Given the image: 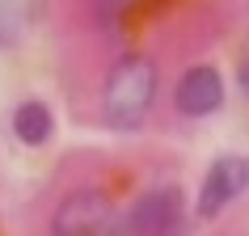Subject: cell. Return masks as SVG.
Instances as JSON below:
<instances>
[{
    "mask_svg": "<svg viewBox=\"0 0 249 236\" xmlns=\"http://www.w3.org/2000/svg\"><path fill=\"white\" fill-rule=\"evenodd\" d=\"M249 190V156H220L203 177V190H198V215L203 219H215L232 198H241Z\"/></svg>",
    "mask_w": 249,
    "mask_h": 236,
    "instance_id": "277c9868",
    "label": "cell"
},
{
    "mask_svg": "<svg viewBox=\"0 0 249 236\" xmlns=\"http://www.w3.org/2000/svg\"><path fill=\"white\" fill-rule=\"evenodd\" d=\"M51 236H123V215L114 211L110 194L76 190L55 207Z\"/></svg>",
    "mask_w": 249,
    "mask_h": 236,
    "instance_id": "7a4b0ae2",
    "label": "cell"
},
{
    "mask_svg": "<svg viewBox=\"0 0 249 236\" xmlns=\"http://www.w3.org/2000/svg\"><path fill=\"white\" fill-rule=\"evenodd\" d=\"M186 207L178 185H157L135 198V207L123 215V236H182Z\"/></svg>",
    "mask_w": 249,
    "mask_h": 236,
    "instance_id": "3957f363",
    "label": "cell"
},
{
    "mask_svg": "<svg viewBox=\"0 0 249 236\" xmlns=\"http://www.w3.org/2000/svg\"><path fill=\"white\" fill-rule=\"evenodd\" d=\"M123 13H127V0H97V21L106 30H114L123 21Z\"/></svg>",
    "mask_w": 249,
    "mask_h": 236,
    "instance_id": "52a82bcc",
    "label": "cell"
},
{
    "mask_svg": "<svg viewBox=\"0 0 249 236\" xmlns=\"http://www.w3.org/2000/svg\"><path fill=\"white\" fill-rule=\"evenodd\" d=\"M157 101V64L140 51H127L123 59H114L110 76L102 84V114L110 127L131 131L148 118Z\"/></svg>",
    "mask_w": 249,
    "mask_h": 236,
    "instance_id": "6da1fadb",
    "label": "cell"
},
{
    "mask_svg": "<svg viewBox=\"0 0 249 236\" xmlns=\"http://www.w3.org/2000/svg\"><path fill=\"white\" fill-rule=\"evenodd\" d=\"M51 131H55V118H51V110H47L42 101H21V105L13 110V135H17L26 148L47 144Z\"/></svg>",
    "mask_w": 249,
    "mask_h": 236,
    "instance_id": "8992f818",
    "label": "cell"
},
{
    "mask_svg": "<svg viewBox=\"0 0 249 236\" xmlns=\"http://www.w3.org/2000/svg\"><path fill=\"white\" fill-rule=\"evenodd\" d=\"M173 105L190 118H203V114H215L224 105V80L220 72L211 64H198L190 67L182 80H178V89H173Z\"/></svg>",
    "mask_w": 249,
    "mask_h": 236,
    "instance_id": "5b68a950",
    "label": "cell"
},
{
    "mask_svg": "<svg viewBox=\"0 0 249 236\" xmlns=\"http://www.w3.org/2000/svg\"><path fill=\"white\" fill-rule=\"evenodd\" d=\"M241 89H245V97H249V64L241 67Z\"/></svg>",
    "mask_w": 249,
    "mask_h": 236,
    "instance_id": "ba28073f",
    "label": "cell"
}]
</instances>
